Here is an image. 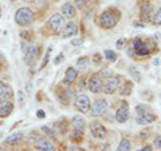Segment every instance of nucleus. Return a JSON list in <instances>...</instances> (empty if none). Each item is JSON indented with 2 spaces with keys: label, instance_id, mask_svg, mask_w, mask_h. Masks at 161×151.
Listing matches in <instances>:
<instances>
[{
  "label": "nucleus",
  "instance_id": "a211bd4d",
  "mask_svg": "<svg viewBox=\"0 0 161 151\" xmlns=\"http://www.w3.org/2000/svg\"><path fill=\"white\" fill-rule=\"evenodd\" d=\"M62 15L64 18H69V19L74 18L75 16V7L71 3H64L62 6Z\"/></svg>",
  "mask_w": 161,
  "mask_h": 151
},
{
  "label": "nucleus",
  "instance_id": "ea45409f",
  "mask_svg": "<svg viewBox=\"0 0 161 151\" xmlns=\"http://www.w3.org/2000/svg\"><path fill=\"white\" fill-rule=\"evenodd\" d=\"M0 16H2V8H0Z\"/></svg>",
  "mask_w": 161,
  "mask_h": 151
},
{
  "label": "nucleus",
  "instance_id": "2f4dec72",
  "mask_svg": "<svg viewBox=\"0 0 161 151\" xmlns=\"http://www.w3.org/2000/svg\"><path fill=\"white\" fill-rule=\"evenodd\" d=\"M122 43H125V42H124V39H119L118 42H117V48H118V49L122 48Z\"/></svg>",
  "mask_w": 161,
  "mask_h": 151
},
{
  "label": "nucleus",
  "instance_id": "9d476101",
  "mask_svg": "<svg viewBox=\"0 0 161 151\" xmlns=\"http://www.w3.org/2000/svg\"><path fill=\"white\" fill-rule=\"evenodd\" d=\"M87 88L92 91L93 94H98L103 90V82L101 79L99 75H93L89 80V84H87Z\"/></svg>",
  "mask_w": 161,
  "mask_h": 151
},
{
  "label": "nucleus",
  "instance_id": "bb28decb",
  "mask_svg": "<svg viewBox=\"0 0 161 151\" xmlns=\"http://www.w3.org/2000/svg\"><path fill=\"white\" fill-rule=\"evenodd\" d=\"M64 95H66V99L67 102H71V100L74 99V90L73 88H66V91H64Z\"/></svg>",
  "mask_w": 161,
  "mask_h": 151
},
{
  "label": "nucleus",
  "instance_id": "4be33fe9",
  "mask_svg": "<svg viewBox=\"0 0 161 151\" xmlns=\"http://www.w3.org/2000/svg\"><path fill=\"white\" fill-rule=\"evenodd\" d=\"M119 92H121V95H122V96L130 95V92H132V83H130V82H125L122 86H121Z\"/></svg>",
  "mask_w": 161,
  "mask_h": 151
},
{
  "label": "nucleus",
  "instance_id": "f3484780",
  "mask_svg": "<svg viewBox=\"0 0 161 151\" xmlns=\"http://www.w3.org/2000/svg\"><path fill=\"white\" fill-rule=\"evenodd\" d=\"M77 75H78V71L73 67H69L66 70V75H64V79H63V83L66 84H71L75 79H77Z\"/></svg>",
  "mask_w": 161,
  "mask_h": 151
},
{
  "label": "nucleus",
  "instance_id": "a19ab883",
  "mask_svg": "<svg viewBox=\"0 0 161 151\" xmlns=\"http://www.w3.org/2000/svg\"><path fill=\"white\" fill-rule=\"evenodd\" d=\"M0 138H2V133H0Z\"/></svg>",
  "mask_w": 161,
  "mask_h": 151
},
{
  "label": "nucleus",
  "instance_id": "c9c22d12",
  "mask_svg": "<svg viewBox=\"0 0 161 151\" xmlns=\"http://www.w3.org/2000/svg\"><path fill=\"white\" fill-rule=\"evenodd\" d=\"M138 151H152V147H150V146H147V147L141 148V150H138Z\"/></svg>",
  "mask_w": 161,
  "mask_h": 151
},
{
  "label": "nucleus",
  "instance_id": "f257e3e1",
  "mask_svg": "<svg viewBox=\"0 0 161 151\" xmlns=\"http://www.w3.org/2000/svg\"><path fill=\"white\" fill-rule=\"evenodd\" d=\"M119 20V13L117 12V9H108V11L102 12V15L99 16V26L105 29H110L117 26Z\"/></svg>",
  "mask_w": 161,
  "mask_h": 151
},
{
  "label": "nucleus",
  "instance_id": "c756f323",
  "mask_svg": "<svg viewBox=\"0 0 161 151\" xmlns=\"http://www.w3.org/2000/svg\"><path fill=\"white\" fill-rule=\"evenodd\" d=\"M42 130H43V131L46 133L47 135H50V137H51V138H54V133H53V130H51V128H48L47 126H43Z\"/></svg>",
  "mask_w": 161,
  "mask_h": 151
},
{
  "label": "nucleus",
  "instance_id": "ddd939ff",
  "mask_svg": "<svg viewBox=\"0 0 161 151\" xmlns=\"http://www.w3.org/2000/svg\"><path fill=\"white\" fill-rule=\"evenodd\" d=\"M157 119V117L152 112V111H145V112H141V114H137V118H136V122L138 124H149L154 122Z\"/></svg>",
  "mask_w": 161,
  "mask_h": 151
},
{
  "label": "nucleus",
  "instance_id": "393cba45",
  "mask_svg": "<svg viewBox=\"0 0 161 151\" xmlns=\"http://www.w3.org/2000/svg\"><path fill=\"white\" fill-rule=\"evenodd\" d=\"M103 55H105V58L108 59V62H110V63H113L117 60V54L113 52L112 49H106V51L103 52Z\"/></svg>",
  "mask_w": 161,
  "mask_h": 151
},
{
  "label": "nucleus",
  "instance_id": "423d86ee",
  "mask_svg": "<svg viewBox=\"0 0 161 151\" xmlns=\"http://www.w3.org/2000/svg\"><path fill=\"white\" fill-rule=\"evenodd\" d=\"M75 108L82 114H87L90 111V100L86 95H78L77 99H75Z\"/></svg>",
  "mask_w": 161,
  "mask_h": 151
},
{
  "label": "nucleus",
  "instance_id": "cd10ccee",
  "mask_svg": "<svg viewBox=\"0 0 161 151\" xmlns=\"http://www.w3.org/2000/svg\"><path fill=\"white\" fill-rule=\"evenodd\" d=\"M50 51H51V49H47V52H46V56H44V59H43V63H42V66H40V70L46 67V64H47V60H48V58H50Z\"/></svg>",
  "mask_w": 161,
  "mask_h": 151
},
{
  "label": "nucleus",
  "instance_id": "6ab92c4d",
  "mask_svg": "<svg viewBox=\"0 0 161 151\" xmlns=\"http://www.w3.org/2000/svg\"><path fill=\"white\" fill-rule=\"evenodd\" d=\"M14 110V104L11 102H3L0 104V118H6Z\"/></svg>",
  "mask_w": 161,
  "mask_h": 151
},
{
  "label": "nucleus",
  "instance_id": "4468645a",
  "mask_svg": "<svg viewBox=\"0 0 161 151\" xmlns=\"http://www.w3.org/2000/svg\"><path fill=\"white\" fill-rule=\"evenodd\" d=\"M35 148L39 151H55L54 144L47 138H38L35 142Z\"/></svg>",
  "mask_w": 161,
  "mask_h": 151
},
{
  "label": "nucleus",
  "instance_id": "f03ea898",
  "mask_svg": "<svg viewBox=\"0 0 161 151\" xmlns=\"http://www.w3.org/2000/svg\"><path fill=\"white\" fill-rule=\"evenodd\" d=\"M15 22L20 27H27L34 22V12L27 7L19 8L15 13Z\"/></svg>",
  "mask_w": 161,
  "mask_h": 151
},
{
  "label": "nucleus",
  "instance_id": "f8f14e48",
  "mask_svg": "<svg viewBox=\"0 0 161 151\" xmlns=\"http://www.w3.org/2000/svg\"><path fill=\"white\" fill-rule=\"evenodd\" d=\"M90 130H92V134L94 138L97 139H105L108 135V130L103 127L102 123L99 122H93L92 124H90Z\"/></svg>",
  "mask_w": 161,
  "mask_h": 151
},
{
  "label": "nucleus",
  "instance_id": "dca6fc26",
  "mask_svg": "<svg viewBox=\"0 0 161 151\" xmlns=\"http://www.w3.org/2000/svg\"><path fill=\"white\" fill-rule=\"evenodd\" d=\"M152 11H153V7L150 3H145L142 8H141V19L144 20V22H149L150 20V15H152Z\"/></svg>",
  "mask_w": 161,
  "mask_h": 151
},
{
  "label": "nucleus",
  "instance_id": "2eb2a0df",
  "mask_svg": "<svg viewBox=\"0 0 161 151\" xmlns=\"http://www.w3.org/2000/svg\"><path fill=\"white\" fill-rule=\"evenodd\" d=\"M60 32H62L63 38H71L78 34V27H77V24H74V23H67V24H64V27Z\"/></svg>",
  "mask_w": 161,
  "mask_h": 151
},
{
  "label": "nucleus",
  "instance_id": "9b49d317",
  "mask_svg": "<svg viewBox=\"0 0 161 151\" xmlns=\"http://www.w3.org/2000/svg\"><path fill=\"white\" fill-rule=\"evenodd\" d=\"M14 98V91L8 83L0 82V103L9 102Z\"/></svg>",
  "mask_w": 161,
  "mask_h": 151
},
{
  "label": "nucleus",
  "instance_id": "5701e85b",
  "mask_svg": "<svg viewBox=\"0 0 161 151\" xmlns=\"http://www.w3.org/2000/svg\"><path fill=\"white\" fill-rule=\"evenodd\" d=\"M78 68L80 70V71H85L87 67H89V64H90V59L89 58H80V59H78Z\"/></svg>",
  "mask_w": 161,
  "mask_h": 151
},
{
  "label": "nucleus",
  "instance_id": "1a4fd4ad",
  "mask_svg": "<svg viewBox=\"0 0 161 151\" xmlns=\"http://www.w3.org/2000/svg\"><path fill=\"white\" fill-rule=\"evenodd\" d=\"M133 48H134V52L137 54L138 56H147V55H149L148 44L141 38H136L133 40Z\"/></svg>",
  "mask_w": 161,
  "mask_h": 151
},
{
  "label": "nucleus",
  "instance_id": "39448f33",
  "mask_svg": "<svg viewBox=\"0 0 161 151\" xmlns=\"http://www.w3.org/2000/svg\"><path fill=\"white\" fill-rule=\"evenodd\" d=\"M118 87H119V76H117V75H110L106 83H103V91L108 95L114 94Z\"/></svg>",
  "mask_w": 161,
  "mask_h": 151
},
{
  "label": "nucleus",
  "instance_id": "20e7f679",
  "mask_svg": "<svg viewBox=\"0 0 161 151\" xmlns=\"http://www.w3.org/2000/svg\"><path fill=\"white\" fill-rule=\"evenodd\" d=\"M64 24H66L64 23V16L60 15V13H54L53 16L48 19V27L57 34H59L60 31H62Z\"/></svg>",
  "mask_w": 161,
  "mask_h": 151
},
{
  "label": "nucleus",
  "instance_id": "58836bf2",
  "mask_svg": "<svg viewBox=\"0 0 161 151\" xmlns=\"http://www.w3.org/2000/svg\"><path fill=\"white\" fill-rule=\"evenodd\" d=\"M23 2H26V3H32V2H35V0H23Z\"/></svg>",
  "mask_w": 161,
  "mask_h": 151
},
{
  "label": "nucleus",
  "instance_id": "4c0bfd02",
  "mask_svg": "<svg viewBox=\"0 0 161 151\" xmlns=\"http://www.w3.org/2000/svg\"><path fill=\"white\" fill-rule=\"evenodd\" d=\"M69 151H83V150L82 148H78V147H71Z\"/></svg>",
  "mask_w": 161,
  "mask_h": 151
},
{
  "label": "nucleus",
  "instance_id": "a878e982",
  "mask_svg": "<svg viewBox=\"0 0 161 151\" xmlns=\"http://www.w3.org/2000/svg\"><path fill=\"white\" fill-rule=\"evenodd\" d=\"M153 24L154 26H161V7L158 8V11L154 13V16H153Z\"/></svg>",
  "mask_w": 161,
  "mask_h": 151
},
{
  "label": "nucleus",
  "instance_id": "72a5a7b5",
  "mask_svg": "<svg viewBox=\"0 0 161 151\" xmlns=\"http://www.w3.org/2000/svg\"><path fill=\"white\" fill-rule=\"evenodd\" d=\"M71 44H73V46H79V44H82V39H80V40H73Z\"/></svg>",
  "mask_w": 161,
  "mask_h": 151
},
{
  "label": "nucleus",
  "instance_id": "79ce46f5",
  "mask_svg": "<svg viewBox=\"0 0 161 151\" xmlns=\"http://www.w3.org/2000/svg\"><path fill=\"white\" fill-rule=\"evenodd\" d=\"M11 2H15V0H11Z\"/></svg>",
  "mask_w": 161,
  "mask_h": 151
},
{
  "label": "nucleus",
  "instance_id": "0eeeda50",
  "mask_svg": "<svg viewBox=\"0 0 161 151\" xmlns=\"http://www.w3.org/2000/svg\"><path fill=\"white\" fill-rule=\"evenodd\" d=\"M129 117H130L129 106L126 102H122L119 104V107L117 108V112H115V120L118 123H125V122H128Z\"/></svg>",
  "mask_w": 161,
  "mask_h": 151
},
{
  "label": "nucleus",
  "instance_id": "e433bc0d",
  "mask_svg": "<svg viewBox=\"0 0 161 151\" xmlns=\"http://www.w3.org/2000/svg\"><path fill=\"white\" fill-rule=\"evenodd\" d=\"M62 59H63V55H60V56H58L57 59H55V62H54V63H55V64H58V63H59Z\"/></svg>",
  "mask_w": 161,
  "mask_h": 151
},
{
  "label": "nucleus",
  "instance_id": "aec40b11",
  "mask_svg": "<svg viewBox=\"0 0 161 151\" xmlns=\"http://www.w3.org/2000/svg\"><path fill=\"white\" fill-rule=\"evenodd\" d=\"M71 126L74 127V130L83 131L85 126H86V122H85V119L82 117H79V115H75V117H73V119H71Z\"/></svg>",
  "mask_w": 161,
  "mask_h": 151
},
{
  "label": "nucleus",
  "instance_id": "473e14b6",
  "mask_svg": "<svg viewBox=\"0 0 161 151\" xmlns=\"http://www.w3.org/2000/svg\"><path fill=\"white\" fill-rule=\"evenodd\" d=\"M36 115H38V117H39L40 119H42V118H44V117H46V114H44V112L42 111V110H39V111L36 112Z\"/></svg>",
  "mask_w": 161,
  "mask_h": 151
},
{
  "label": "nucleus",
  "instance_id": "7c9ffc66",
  "mask_svg": "<svg viewBox=\"0 0 161 151\" xmlns=\"http://www.w3.org/2000/svg\"><path fill=\"white\" fill-rule=\"evenodd\" d=\"M154 146H156V148H161V135L154 139Z\"/></svg>",
  "mask_w": 161,
  "mask_h": 151
},
{
  "label": "nucleus",
  "instance_id": "6e6552de",
  "mask_svg": "<svg viewBox=\"0 0 161 151\" xmlns=\"http://www.w3.org/2000/svg\"><path fill=\"white\" fill-rule=\"evenodd\" d=\"M108 110V102L105 99H97L92 107V115L93 117H102Z\"/></svg>",
  "mask_w": 161,
  "mask_h": 151
},
{
  "label": "nucleus",
  "instance_id": "7ed1b4c3",
  "mask_svg": "<svg viewBox=\"0 0 161 151\" xmlns=\"http://www.w3.org/2000/svg\"><path fill=\"white\" fill-rule=\"evenodd\" d=\"M38 47L34 44H28V46H23V54H24V62L27 66H32L38 59Z\"/></svg>",
  "mask_w": 161,
  "mask_h": 151
},
{
  "label": "nucleus",
  "instance_id": "b1692460",
  "mask_svg": "<svg viewBox=\"0 0 161 151\" xmlns=\"http://www.w3.org/2000/svg\"><path fill=\"white\" fill-rule=\"evenodd\" d=\"M115 151H130V142H129V139H122V140H121Z\"/></svg>",
  "mask_w": 161,
  "mask_h": 151
},
{
  "label": "nucleus",
  "instance_id": "37998d69",
  "mask_svg": "<svg viewBox=\"0 0 161 151\" xmlns=\"http://www.w3.org/2000/svg\"><path fill=\"white\" fill-rule=\"evenodd\" d=\"M55 2H57V0H55Z\"/></svg>",
  "mask_w": 161,
  "mask_h": 151
},
{
  "label": "nucleus",
  "instance_id": "412c9836",
  "mask_svg": "<svg viewBox=\"0 0 161 151\" xmlns=\"http://www.w3.org/2000/svg\"><path fill=\"white\" fill-rule=\"evenodd\" d=\"M23 133H20V131H18V133H15V134H12V135H9V137H7L6 138V143L7 144H18V143H20L22 142V139H23Z\"/></svg>",
  "mask_w": 161,
  "mask_h": 151
},
{
  "label": "nucleus",
  "instance_id": "c85d7f7f",
  "mask_svg": "<svg viewBox=\"0 0 161 151\" xmlns=\"http://www.w3.org/2000/svg\"><path fill=\"white\" fill-rule=\"evenodd\" d=\"M18 100H19V106H23V103H24V94H23V91H18Z\"/></svg>",
  "mask_w": 161,
  "mask_h": 151
},
{
  "label": "nucleus",
  "instance_id": "f704fd0d",
  "mask_svg": "<svg viewBox=\"0 0 161 151\" xmlns=\"http://www.w3.org/2000/svg\"><path fill=\"white\" fill-rule=\"evenodd\" d=\"M75 3L78 7H83V0H75Z\"/></svg>",
  "mask_w": 161,
  "mask_h": 151
}]
</instances>
